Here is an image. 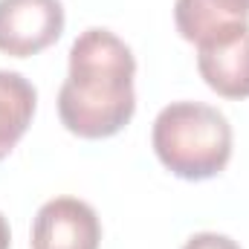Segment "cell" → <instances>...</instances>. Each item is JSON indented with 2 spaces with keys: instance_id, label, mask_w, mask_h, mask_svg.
<instances>
[{
  "instance_id": "cell-8",
  "label": "cell",
  "mask_w": 249,
  "mask_h": 249,
  "mask_svg": "<svg viewBox=\"0 0 249 249\" xmlns=\"http://www.w3.org/2000/svg\"><path fill=\"white\" fill-rule=\"evenodd\" d=\"M183 249H241L238 241H232L229 235H217V232H197L191 235Z\"/></svg>"
},
{
  "instance_id": "cell-4",
  "label": "cell",
  "mask_w": 249,
  "mask_h": 249,
  "mask_svg": "<svg viewBox=\"0 0 249 249\" xmlns=\"http://www.w3.org/2000/svg\"><path fill=\"white\" fill-rule=\"evenodd\" d=\"M102 220L96 209L78 197H55L44 203L32 220V249H99Z\"/></svg>"
},
{
  "instance_id": "cell-9",
  "label": "cell",
  "mask_w": 249,
  "mask_h": 249,
  "mask_svg": "<svg viewBox=\"0 0 249 249\" xmlns=\"http://www.w3.org/2000/svg\"><path fill=\"white\" fill-rule=\"evenodd\" d=\"M12 247V229H9V220L0 214V249Z\"/></svg>"
},
{
  "instance_id": "cell-2",
  "label": "cell",
  "mask_w": 249,
  "mask_h": 249,
  "mask_svg": "<svg viewBox=\"0 0 249 249\" xmlns=\"http://www.w3.org/2000/svg\"><path fill=\"white\" fill-rule=\"evenodd\" d=\"M157 160L180 180L203 183L232 160V124L203 102H174L160 110L151 130Z\"/></svg>"
},
{
  "instance_id": "cell-5",
  "label": "cell",
  "mask_w": 249,
  "mask_h": 249,
  "mask_svg": "<svg viewBox=\"0 0 249 249\" xmlns=\"http://www.w3.org/2000/svg\"><path fill=\"white\" fill-rule=\"evenodd\" d=\"M174 23L180 38L200 47H214L249 32V0H177Z\"/></svg>"
},
{
  "instance_id": "cell-6",
  "label": "cell",
  "mask_w": 249,
  "mask_h": 249,
  "mask_svg": "<svg viewBox=\"0 0 249 249\" xmlns=\"http://www.w3.org/2000/svg\"><path fill=\"white\" fill-rule=\"evenodd\" d=\"M197 70L206 87L217 96L232 102L249 99V32L214 47H200Z\"/></svg>"
},
{
  "instance_id": "cell-7",
  "label": "cell",
  "mask_w": 249,
  "mask_h": 249,
  "mask_svg": "<svg viewBox=\"0 0 249 249\" xmlns=\"http://www.w3.org/2000/svg\"><path fill=\"white\" fill-rule=\"evenodd\" d=\"M38 107V90L15 70H0V162L29 130Z\"/></svg>"
},
{
  "instance_id": "cell-1",
  "label": "cell",
  "mask_w": 249,
  "mask_h": 249,
  "mask_svg": "<svg viewBox=\"0 0 249 249\" xmlns=\"http://www.w3.org/2000/svg\"><path fill=\"white\" fill-rule=\"evenodd\" d=\"M136 58L110 29H84L70 47L58 119L78 139H110L136 113Z\"/></svg>"
},
{
  "instance_id": "cell-3",
  "label": "cell",
  "mask_w": 249,
  "mask_h": 249,
  "mask_svg": "<svg viewBox=\"0 0 249 249\" xmlns=\"http://www.w3.org/2000/svg\"><path fill=\"white\" fill-rule=\"evenodd\" d=\"M61 0H0V53L29 58L53 47L64 32Z\"/></svg>"
}]
</instances>
